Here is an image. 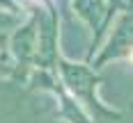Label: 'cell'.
Returning a JSON list of instances; mask_svg holds the SVG:
<instances>
[{
  "label": "cell",
  "mask_w": 133,
  "mask_h": 123,
  "mask_svg": "<svg viewBox=\"0 0 133 123\" xmlns=\"http://www.w3.org/2000/svg\"><path fill=\"white\" fill-rule=\"evenodd\" d=\"M57 73H60V80L64 84V89L83 103V107L90 112V116L94 121H112V119L122 116V112L106 107L96 98V84L101 82V78L96 75L94 68L85 66V64H74L64 57H60L57 59Z\"/></svg>",
  "instance_id": "obj_1"
},
{
  "label": "cell",
  "mask_w": 133,
  "mask_h": 123,
  "mask_svg": "<svg viewBox=\"0 0 133 123\" xmlns=\"http://www.w3.org/2000/svg\"><path fill=\"white\" fill-rule=\"evenodd\" d=\"M71 2H74L76 14H78L92 30H96V41H94V46H96V43H99V34L108 27L110 14H112L110 2H108V0H71Z\"/></svg>",
  "instance_id": "obj_2"
},
{
  "label": "cell",
  "mask_w": 133,
  "mask_h": 123,
  "mask_svg": "<svg viewBox=\"0 0 133 123\" xmlns=\"http://www.w3.org/2000/svg\"><path fill=\"white\" fill-rule=\"evenodd\" d=\"M16 27H21V16L14 12H0V50L7 48V41L14 37Z\"/></svg>",
  "instance_id": "obj_3"
},
{
  "label": "cell",
  "mask_w": 133,
  "mask_h": 123,
  "mask_svg": "<svg viewBox=\"0 0 133 123\" xmlns=\"http://www.w3.org/2000/svg\"><path fill=\"white\" fill-rule=\"evenodd\" d=\"M108 2H110L112 9H122V7H124V0H108Z\"/></svg>",
  "instance_id": "obj_4"
},
{
  "label": "cell",
  "mask_w": 133,
  "mask_h": 123,
  "mask_svg": "<svg viewBox=\"0 0 133 123\" xmlns=\"http://www.w3.org/2000/svg\"><path fill=\"white\" fill-rule=\"evenodd\" d=\"M0 66H5V59H2V57H0Z\"/></svg>",
  "instance_id": "obj_5"
},
{
  "label": "cell",
  "mask_w": 133,
  "mask_h": 123,
  "mask_svg": "<svg viewBox=\"0 0 133 123\" xmlns=\"http://www.w3.org/2000/svg\"><path fill=\"white\" fill-rule=\"evenodd\" d=\"M129 2H131V9H133V0H129Z\"/></svg>",
  "instance_id": "obj_6"
}]
</instances>
